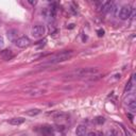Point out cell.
<instances>
[{
    "label": "cell",
    "mask_w": 136,
    "mask_h": 136,
    "mask_svg": "<svg viewBox=\"0 0 136 136\" xmlns=\"http://www.w3.org/2000/svg\"><path fill=\"white\" fill-rule=\"evenodd\" d=\"M17 36H18V32H17L16 30H14V29H13V30H10V31L8 32V38H9L11 42H14V43H15V42L17 41V38H18Z\"/></svg>",
    "instance_id": "obj_10"
},
{
    "label": "cell",
    "mask_w": 136,
    "mask_h": 136,
    "mask_svg": "<svg viewBox=\"0 0 136 136\" xmlns=\"http://www.w3.org/2000/svg\"><path fill=\"white\" fill-rule=\"evenodd\" d=\"M75 134H77V136H85L86 135V127L83 124L78 126L75 129Z\"/></svg>",
    "instance_id": "obj_9"
},
{
    "label": "cell",
    "mask_w": 136,
    "mask_h": 136,
    "mask_svg": "<svg viewBox=\"0 0 136 136\" xmlns=\"http://www.w3.org/2000/svg\"><path fill=\"white\" fill-rule=\"evenodd\" d=\"M29 3L32 4V6H35V4L37 3V1H31V0H29Z\"/></svg>",
    "instance_id": "obj_21"
},
{
    "label": "cell",
    "mask_w": 136,
    "mask_h": 136,
    "mask_svg": "<svg viewBox=\"0 0 136 136\" xmlns=\"http://www.w3.org/2000/svg\"><path fill=\"white\" fill-rule=\"evenodd\" d=\"M41 112H42V111H41L40 108H32V110L27 111V112H26V115L33 117V116H36V115H38V114H41Z\"/></svg>",
    "instance_id": "obj_14"
},
{
    "label": "cell",
    "mask_w": 136,
    "mask_h": 136,
    "mask_svg": "<svg viewBox=\"0 0 136 136\" xmlns=\"http://www.w3.org/2000/svg\"><path fill=\"white\" fill-rule=\"evenodd\" d=\"M54 119H66L68 117V115L63 113V112H55V113H52L50 114Z\"/></svg>",
    "instance_id": "obj_13"
},
{
    "label": "cell",
    "mask_w": 136,
    "mask_h": 136,
    "mask_svg": "<svg viewBox=\"0 0 136 136\" xmlns=\"http://www.w3.org/2000/svg\"><path fill=\"white\" fill-rule=\"evenodd\" d=\"M24 122H25V118H23V117L12 118V119H10V121H9V123L12 124V126H20V124L24 123Z\"/></svg>",
    "instance_id": "obj_11"
},
{
    "label": "cell",
    "mask_w": 136,
    "mask_h": 136,
    "mask_svg": "<svg viewBox=\"0 0 136 136\" xmlns=\"http://www.w3.org/2000/svg\"><path fill=\"white\" fill-rule=\"evenodd\" d=\"M131 14H132V9L130 7H122L118 13V16L119 18L121 19V20H127V19H129L131 17Z\"/></svg>",
    "instance_id": "obj_4"
},
{
    "label": "cell",
    "mask_w": 136,
    "mask_h": 136,
    "mask_svg": "<svg viewBox=\"0 0 136 136\" xmlns=\"http://www.w3.org/2000/svg\"><path fill=\"white\" fill-rule=\"evenodd\" d=\"M95 121H96L97 124H103L104 121H105V119H104V117H102V116H99V117H97L95 119Z\"/></svg>",
    "instance_id": "obj_16"
},
{
    "label": "cell",
    "mask_w": 136,
    "mask_h": 136,
    "mask_svg": "<svg viewBox=\"0 0 136 136\" xmlns=\"http://www.w3.org/2000/svg\"><path fill=\"white\" fill-rule=\"evenodd\" d=\"M2 46H3V38L0 36V48H1Z\"/></svg>",
    "instance_id": "obj_19"
},
{
    "label": "cell",
    "mask_w": 136,
    "mask_h": 136,
    "mask_svg": "<svg viewBox=\"0 0 136 136\" xmlns=\"http://www.w3.org/2000/svg\"><path fill=\"white\" fill-rule=\"evenodd\" d=\"M0 54H1V56L3 57L4 60H7V61H10V60H12L14 57V53L11 50H8V49L1 51V53H0Z\"/></svg>",
    "instance_id": "obj_8"
},
{
    "label": "cell",
    "mask_w": 136,
    "mask_h": 136,
    "mask_svg": "<svg viewBox=\"0 0 136 136\" xmlns=\"http://www.w3.org/2000/svg\"><path fill=\"white\" fill-rule=\"evenodd\" d=\"M113 8H114V3L112 1H104V2H102L101 11L103 13H108V12L113 11Z\"/></svg>",
    "instance_id": "obj_7"
},
{
    "label": "cell",
    "mask_w": 136,
    "mask_h": 136,
    "mask_svg": "<svg viewBox=\"0 0 136 136\" xmlns=\"http://www.w3.org/2000/svg\"><path fill=\"white\" fill-rule=\"evenodd\" d=\"M97 34H98L99 37H102V36L104 35V30H103V29H99L98 31H97Z\"/></svg>",
    "instance_id": "obj_18"
},
{
    "label": "cell",
    "mask_w": 136,
    "mask_h": 136,
    "mask_svg": "<svg viewBox=\"0 0 136 136\" xmlns=\"http://www.w3.org/2000/svg\"><path fill=\"white\" fill-rule=\"evenodd\" d=\"M45 31H46V29L43 25H35L31 29V34L33 37L38 38V37H42L45 34Z\"/></svg>",
    "instance_id": "obj_3"
},
{
    "label": "cell",
    "mask_w": 136,
    "mask_h": 136,
    "mask_svg": "<svg viewBox=\"0 0 136 136\" xmlns=\"http://www.w3.org/2000/svg\"><path fill=\"white\" fill-rule=\"evenodd\" d=\"M106 136H118V132L116 130H111V131L107 132Z\"/></svg>",
    "instance_id": "obj_17"
},
{
    "label": "cell",
    "mask_w": 136,
    "mask_h": 136,
    "mask_svg": "<svg viewBox=\"0 0 136 136\" xmlns=\"http://www.w3.org/2000/svg\"><path fill=\"white\" fill-rule=\"evenodd\" d=\"M87 136H97V133H95V132H90Z\"/></svg>",
    "instance_id": "obj_20"
},
{
    "label": "cell",
    "mask_w": 136,
    "mask_h": 136,
    "mask_svg": "<svg viewBox=\"0 0 136 136\" xmlns=\"http://www.w3.org/2000/svg\"><path fill=\"white\" fill-rule=\"evenodd\" d=\"M98 72V69L97 68H91V67H88V68H80V69H77V70H73L71 72H68L67 74H65V78H81V77H90V75H94Z\"/></svg>",
    "instance_id": "obj_1"
},
{
    "label": "cell",
    "mask_w": 136,
    "mask_h": 136,
    "mask_svg": "<svg viewBox=\"0 0 136 136\" xmlns=\"http://www.w3.org/2000/svg\"><path fill=\"white\" fill-rule=\"evenodd\" d=\"M128 106H129V108H130V111H131L132 113H135V111H136V102H135V100L129 102V103H128Z\"/></svg>",
    "instance_id": "obj_15"
},
{
    "label": "cell",
    "mask_w": 136,
    "mask_h": 136,
    "mask_svg": "<svg viewBox=\"0 0 136 136\" xmlns=\"http://www.w3.org/2000/svg\"><path fill=\"white\" fill-rule=\"evenodd\" d=\"M73 27H74V25H70V26H69V28H70V29H72Z\"/></svg>",
    "instance_id": "obj_24"
},
{
    "label": "cell",
    "mask_w": 136,
    "mask_h": 136,
    "mask_svg": "<svg viewBox=\"0 0 136 136\" xmlns=\"http://www.w3.org/2000/svg\"><path fill=\"white\" fill-rule=\"evenodd\" d=\"M134 84H135V74L133 73V74H132V77H131V79L129 80V82H128V83H127V85H126L124 91H126V93H127V91H130V90L133 88Z\"/></svg>",
    "instance_id": "obj_12"
},
{
    "label": "cell",
    "mask_w": 136,
    "mask_h": 136,
    "mask_svg": "<svg viewBox=\"0 0 136 136\" xmlns=\"http://www.w3.org/2000/svg\"><path fill=\"white\" fill-rule=\"evenodd\" d=\"M97 135H99V136H103V133H101V132H99L98 134H97Z\"/></svg>",
    "instance_id": "obj_23"
},
{
    "label": "cell",
    "mask_w": 136,
    "mask_h": 136,
    "mask_svg": "<svg viewBox=\"0 0 136 136\" xmlns=\"http://www.w3.org/2000/svg\"><path fill=\"white\" fill-rule=\"evenodd\" d=\"M41 134H42V136H55L53 128H51V127H49V126L43 127V128L41 129Z\"/></svg>",
    "instance_id": "obj_6"
},
{
    "label": "cell",
    "mask_w": 136,
    "mask_h": 136,
    "mask_svg": "<svg viewBox=\"0 0 136 136\" xmlns=\"http://www.w3.org/2000/svg\"><path fill=\"white\" fill-rule=\"evenodd\" d=\"M71 56H72V51H63V52H60L57 54L52 55L50 59L47 61V63L45 65H50V64H56V63H60V62H65L67 60H69Z\"/></svg>",
    "instance_id": "obj_2"
},
{
    "label": "cell",
    "mask_w": 136,
    "mask_h": 136,
    "mask_svg": "<svg viewBox=\"0 0 136 136\" xmlns=\"http://www.w3.org/2000/svg\"><path fill=\"white\" fill-rule=\"evenodd\" d=\"M128 117H129V118H130V120H131V121H133V116H132V115H131V114H130V113H129V114H128Z\"/></svg>",
    "instance_id": "obj_22"
},
{
    "label": "cell",
    "mask_w": 136,
    "mask_h": 136,
    "mask_svg": "<svg viewBox=\"0 0 136 136\" xmlns=\"http://www.w3.org/2000/svg\"><path fill=\"white\" fill-rule=\"evenodd\" d=\"M30 38L27 37V36H20V37H18L17 38V41L15 42L16 46L19 47V48H26L30 45Z\"/></svg>",
    "instance_id": "obj_5"
}]
</instances>
